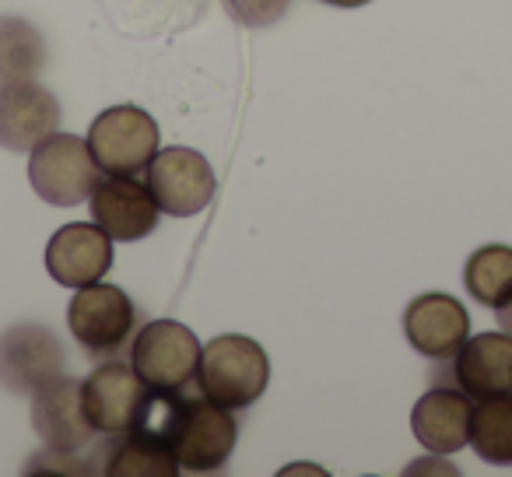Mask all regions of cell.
<instances>
[{
    "label": "cell",
    "instance_id": "obj_5",
    "mask_svg": "<svg viewBox=\"0 0 512 477\" xmlns=\"http://www.w3.org/2000/svg\"><path fill=\"white\" fill-rule=\"evenodd\" d=\"M130 365L148 390H186L197 376L200 341L179 320H151L130 344Z\"/></svg>",
    "mask_w": 512,
    "mask_h": 477
},
{
    "label": "cell",
    "instance_id": "obj_24",
    "mask_svg": "<svg viewBox=\"0 0 512 477\" xmlns=\"http://www.w3.org/2000/svg\"><path fill=\"white\" fill-rule=\"evenodd\" d=\"M320 4H330V8H341V11H351V8H365L369 0H320Z\"/></svg>",
    "mask_w": 512,
    "mask_h": 477
},
{
    "label": "cell",
    "instance_id": "obj_4",
    "mask_svg": "<svg viewBox=\"0 0 512 477\" xmlns=\"http://www.w3.org/2000/svg\"><path fill=\"white\" fill-rule=\"evenodd\" d=\"M88 151L102 176H141L158 155V123L141 106H113L88 127Z\"/></svg>",
    "mask_w": 512,
    "mask_h": 477
},
{
    "label": "cell",
    "instance_id": "obj_19",
    "mask_svg": "<svg viewBox=\"0 0 512 477\" xmlns=\"http://www.w3.org/2000/svg\"><path fill=\"white\" fill-rule=\"evenodd\" d=\"M46 64V39L32 22L0 15V85L36 78Z\"/></svg>",
    "mask_w": 512,
    "mask_h": 477
},
{
    "label": "cell",
    "instance_id": "obj_17",
    "mask_svg": "<svg viewBox=\"0 0 512 477\" xmlns=\"http://www.w3.org/2000/svg\"><path fill=\"white\" fill-rule=\"evenodd\" d=\"M102 446L95 449V470L109 477H176L179 463L169 446L151 439L148 432L102 435Z\"/></svg>",
    "mask_w": 512,
    "mask_h": 477
},
{
    "label": "cell",
    "instance_id": "obj_21",
    "mask_svg": "<svg viewBox=\"0 0 512 477\" xmlns=\"http://www.w3.org/2000/svg\"><path fill=\"white\" fill-rule=\"evenodd\" d=\"M292 0H225L232 22L246 25V29H267V25L281 22Z\"/></svg>",
    "mask_w": 512,
    "mask_h": 477
},
{
    "label": "cell",
    "instance_id": "obj_20",
    "mask_svg": "<svg viewBox=\"0 0 512 477\" xmlns=\"http://www.w3.org/2000/svg\"><path fill=\"white\" fill-rule=\"evenodd\" d=\"M463 288L481 306L502 309L512 299V246L495 243L470 253L463 267Z\"/></svg>",
    "mask_w": 512,
    "mask_h": 477
},
{
    "label": "cell",
    "instance_id": "obj_13",
    "mask_svg": "<svg viewBox=\"0 0 512 477\" xmlns=\"http://www.w3.org/2000/svg\"><path fill=\"white\" fill-rule=\"evenodd\" d=\"M60 127V102L32 78L0 85V148L32 151Z\"/></svg>",
    "mask_w": 512,
    "mask_h": 477
},
{
    "label": "cell",
    "instance_id": "obj_22",
    "mask_svg": "<svg viewBox=\"0 0 512 477\" xmlns=\"http://www.w3.org/2000/svg\"><path fill=\"white\" fill-rule=\"evenodd\" d=\"M46 470H60V474H92L95 463L81 460L78 453H60V449H46V453L32 456L25 463V474H46Z\"/></svg>",
    "mask_w": 512,
    "mask_h": 477
},
{
    "label": "cell",
    "instance_id": "obj_23",
    "mask_svg": "<svg viewBox=\"0 0 512 477\" xmlns=\"http://www.w3.org/2000/svg\"><path fill=\"white\" fill-rule=\"evenodd\" d=\"M495 320H498V327H502L505 334H512V299L505 302L502 309H495Z\"/></svg>",
    "mask_w": 512,
    "mask_h": 477
},
{
    "label": "cell",
    "instance_id": "obj_3",
    "mask_svg": "<svg viewBox=\"0 0 512 477\" xmlns=\"http://www.w3.org/2000/svg\"><path fill=\"white\" fill-rule=\"evenodd\" d=\"M102 179L88 141L74 134H50L29 151V183L50 207H78Z\"/></svg>",
    "mask_w": 512,
    "mask_h": 477
},
{
    "label": "cell",
    "instance_id": "obj_15",
    "mask_svg": "<svg viewBox=\"0 0 512 477\" xmlns=\"http://www.w3.org/2000/svg\"><path fill=\"white\" fill-rule=\"evenodd\" d=\"M404 337L418 355L439 362V358L456 355V348L470 337V316L463 302L453 299V295L425 292L407 302Z\"/></svg>",
    "mask_w": 512,
    "mask_h": 477
},
{
    "label": "cell",
    "instance_id": "obj_18",
    "mask_svg": "<svg viewBox=\"0 0 512 477\" xmlns=\"http://www.w3.org/2000/svg\"><path fill=\"white\" fill-rule=\"evenodd\" d=\"M470 446L491 467H512V393L474 400Z\"/></svg>",
    "mask_w": 512,
    "mask_h": 477
},
{
    "label": "cell",
    "instance_id": "obj_2",
    "mask_svg": "<svg viewBox=\"0 0 512 477\" xmlns=\"http://www.w3.org/2000/svg\"><path fill=\"white\" fill-rule=\"evenodd\" d=\"M193 383L200 386V397L214 400L225 411H242L264 397L271 383V358L253 337L221 334L200 348Z\"/></svg>",
    "mask_w": 512,
    "mask_h": 477
},
{
    "label": "cell",
    "instance_id": "obj_10",
    "mask_svg": "<svg viewBox=\"0 0 512 477\" xmlns=\"http://www.w3.org/2000/svg\"><path fill=\"white\" fill-rule=\"evenodd\" d=\"M64 372V351L50 327L18 323L0 334V386L11 393H32Z\"/></svg>",
    "mask_w": 512,
    "mask_h": 477
},
{
    "label": "cell",
    "instance_id": "obj_9",
    "mask_svg": "<svg viewBox=\"0 0 512 477\" xmlns=\"http://www.w3.org/2000/svg\"><path fill=\"white\" fill-rule=\"evenodd\" d=\"M148 386L127 362H102L92 376L81 383V404L92 421L95 435H123L134 432L141 421Z\"/></svg>",
    "mask_w": 512,
    "mask_h": 477
},
{
    "label": "cell",
    "instance_id": "obj_8",
    "mask_svg": "<svg viewBox=\"0 0 512 477\" xmlns=\"http://www.w3.org/2000/svg\"><path fill=\"white\" fill-rule=\"evenodd\" d=\"M148 190L155 197L158 211L172 218H190L200 214L214 197V169L200 151L193 148H158L148 165Z\"/></svg>",
    "mask_w": 512,
    "mask_h": 477
},
{
    "label": "cell",
    "instance_id": "obj_14",
    "mask_svg": "<svg viewBox=\"0 0 512 477\" xmlns=\"http://www.w3.org/2000/svg\"><path fill=\"white\" fill-rule=\"evenodd\" d=\"M32 428L46 449L78 453L92 442L95 428L81 404V383L71 376H57L32 393Z\"/></svg>",
    "mask_w": 512,
    "mask_h": 477
},
{
    "label": "cell",
    "instance_id": "obj_1",
    "mask_svg": "<svg viewBox=\"0 0 512 477\" xmlns=\"http://www.w3.org/2000/svg\"><path fill=\"white\" fill-rule=\"evenodd\" d=\"M137 432H148L172 449L179 470L214 474L228 463L239 439L232 411L207 397H183V390H151Z\"/></svg>",
    "mask_w": 512,
    "mask_h": 477
},
{
    "label": "cell",
    "instance_id": "obj_7",
    "mask_svg": "<svg viewBox=\"0 0 512 477\" xmlns=\"http://www.w3.org/2000/svg\"><path fill=\"white\" fill-rule=\"evenodd\" d=\"M435 386H456L470 400H488L512 393V334L491 330L456 348V355L439 358L432 369Z\"/></svg>",
    "mask_w": 512,
    "mask_h": 477
},
{
    "label": "cell",
    "instance_id": "obj_12",
    "mask_svg": "<svg viewBox=\"0 0 512 477\" xmlns=\"http://www.w3.org/2000/svg\"><path fill=\"white\" fill-rule=\"evenodd\" d=\"M109 267H113V239L88 221H71L57 228L46 246V271L64 288L95 285L106 278Z\"/></svg>",
    "mask_w": 512,
    "mask_h": 477
},
{
    "label": "cell",
    "instance_id": "obj_16",
    "mask_svg": "<svg viewBox=\"0 0 512 477\" xmlns=\"http://www.w3.org/2000/svg\"><path fill=\"white\" fill-rule=\"evenodd\" d=\"M470 411L474 400L460 393L456 386H435L414 404L411 432L428 453L446 456L470 442Z\"/></svg>",
    "mask_w": 512,
    "mask_h": 477
},
{
    "label": "cell",
    "instance_id": "obj_11",
    "mask_svg": "<svg viewBox=\"0 0 512 477\" xmlns=\"http://www.w3.org/2000/svg\"><path fill=\"white\" fill-rule=\"evenodd\" d=\"M92 218L113 243H137L144 235L155 232L158 225V204L151 197L148 183L134 176H106L95 183L92 197Z\"/></svg>",
    "mask_w": 512,
    "mask_h": 477
},
{
    "label": "cell",
    "instance_id": "obj_6",
    "mask_svg": "<svg viewBox=\"0 0 512 477\" xmlns=\"http://www.w3.org/2000/svg\"><path fill=\"white\" fill-rule=\"evenodd\" d=\"M67 327L74 341L92 358H113L127 348L130 334L137 327V306L123 288L116 285H85L67 306Z\"/></svg>",
    "mask_w": 512,
    "mask_h": 477
}]
</instances>
